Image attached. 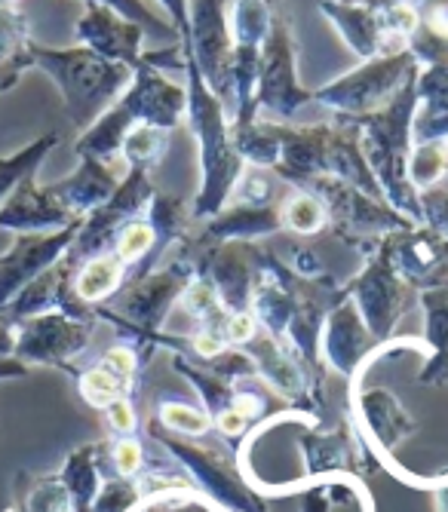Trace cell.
Masks as SVG:
<instances>
[{
  "instance_id": "obj_1",
  "label": "cell",
  "mask_w": 448,
  "mask_h": 512,
  "mask_svg": "<svg viewBox=\"0 0 448 512\" xmlns=\"http://www.w3.org/2000/svg\"><path fill=\"white\" fill-rule=\"evenodd\" d=\"M418 111V77H412L396 96L375 114L356 117L360 126V148L378 181L390 209L421 227V194L409 178V160L415 151L412 123Z\"/></svg>"
},
{
  "instance_id": "obj_2",
  "label": "cell",
  "mask_w": 448,
  "mask_h": 512,
  "mask_svg": "<svg viewBox=\"0 0 448 512\" xmlns=\"http://www.w3.org/2000/svg\"><path fill=\"white\" fill-rule=\"evenodd\" d=\"M271 126L280 142V163L271 172L280 181L301 188L307 178L338 175L356 184L360 191L384 200L360 148V126L353 120L338 117V123L329 126H292V123H271Z\"/></svg>"
},
{
  "instance_id": "obj_3",
  "label": "cell",
  "mask_w": 448,
  "mask_h": 512,
  "mask_svg": "<svg viewBox=\"0 0 448 512\" xmlns=\"http://www.w3.org/2000/svg\"><path fill=\"white\" fill-rule=\"evenodd\" d=\"M188 114V86H178L163 71L148 65L145 59L136 65L132 83L123 89V96L74 142L77 157L96 160H117L123 138L139 123L157 129H175Z\"/></svg>"
},
{
  "instance_id": "obj_4",
  "label": "cell",
  "mask_w": 448,
  "mask_h": 512,
  "mask_svg": "<svg viewBox=\"0 0 448 512\" xmlns=\"http://www.w3.org/2000/svg\"><path fill=\"white\" fill-rule=\"evenodd\" d=\"M28 56H31V65L47 71L59 83L68 120L80 132H86L123 96V89L132 83V74H136V68L108 62L99 53L86 50V46L53 50V46H40L31 40Z\"/></svg>"
},
{
  "instance_id": "obj_5",
  "label": "cell",
  "mask_w": 448,
  "mask_h": 512,
  "mask_svg": "<svg viewBox=\"0 0 448 512\" xmlns=\"http://www.w3.org/2000/svg\"><path fill=\"white\" fill-rule=\"evenodd\" d=\"M185 77H188V117H191V129L200 142V163H203V184H200V194L194 200L191 215L212 218L228 206V200L234 194V184L246 163L234 148L231 120H224L228 108L209 92V86L203 83L191 56H188Z\"/></svg>"
},
{
  "instance_id": "obj_6",
  "label": "cell",
  "mask_w": 448,
  "mask_h": 512,
  "mask_svg": "<svg viewBox=\"0 0 448 512\" xmlns=\"http://www.w3.org/2000/svg\"><path fill=\"white\" fill-rule=\"evenodd\" d=\"M295 191H307L317 197L329 215V234L338 237L353 252H360L363 258H369L381 246L384 237L415 227L409 218H402L384 200L360 191L356 184H350L338 175L307 178Z\"/></svg>"
},
{
  "instance_id": "obj_7",
  "label": "cell",
  "mask_w": 448,
  "mask_h": 512,
  "mask_svg": "<svg viewBox=\"0 0 448 512\" xmlns=\"http://www.w3.org/2000/svg\"><path fill=\"white\" fill-rule=\"evenodd\" d=\"M194 279L185 261L172 258L166 267H157L145 276L126 279V286L102 307H96V322H111L117 335L120 332H142L160 335L163 322L178 307L185 286Z\"/></svg>"
},
{
  "instance_id": "obj_8",
  "label": "cell",
  "mask_w": 448,
  "mask_h": 512,
  "mask_svg": "<svg viewBox=\"0 0 448 512\" xmlns=\"http://www.w3.org/2000/svg\"><path fill=\"white\" fill-rule=\"evenodd\" d=\"M418 62L409 50L393 53V56H378L363 62L360 68H353L332 83L320 86L313 92V102L335 111L338 117L356 120L381 111L396 92L406 86L412 77H418Z\"/></svg>"
},
{
  "instance_id": "obj_9",
  "label": "cell",
  "mask_w": 448,
  "mask_h": 512,
  "mask_svg": "<svg viewBox=\"0 0 448 512\" xmlns=\"http://www.w3.org/2000/svg\"><path fill=\"white\" fill-rule=\"evenodd\" d=\"M154 197H157V188L151 181V172L139 169V166H129L126 178L120 181V188L111 194V200H105L99 209H93L80 221L77 237H74V243H71V249L65 252L62 261H68L71 267H80L89 258L111 252L114 237L126 224L145 218Z\"/></svg>"
},
{
  "instance_id": "obj_10",
  "label": "cell",
  "mask_w": 448,
  "mask_h": 512,
  "mask_svg": "<svg viewBox=\"0 0 448 512\" xmlns=\"http://www.w3.org/2000/svg\"><path fill=\"white\" fill-rule=\"evenodd\" d=\"M185 53L194 59L212 96L234 117V37L228 13H224V0H191V37Z\"/></svg>"
},
{
  "instance_id": "obj_11",
  "label": "cell",
  "mask_w": 448,
  "mask_h": 512,
  "mask_svg": "<svg viewBox=\"0 0 448 512\" xmlns=\"http://www.w3.org/2000/svg\"><path fill=\"white\" fill-rule=\"evenodd\" d=\"M313 102V92H307L295 77V43L289 22L274 13V25L267 31L261 65H258V83H255V117L264 111L267 123H289L295 114Z\"/></svg>"
},
{
  "instance_id": "obj_12",
  "label": "cell",
  "mask_w": 448,
  "mask_h": 512,
  "mask_svg": "<svg viewBox=\"0 0 448 512\" xmlns=\"http://www.w3.org/2000/svg\"><path fill=\"white\" fill-rule=\"evenodd\" d=\"M154 436L175 463H182V470L188 473L194 488L215 506L228 512H271L267 500L252 488V482L240 479V473H234L215 451L191 445L188 439H178L166 430H154Z\"/></svg>"
},
{
  "instance_id": "obj_13",
  "label": "cell",
  "mask_w": 448,
  "mask_h": 512,
  "mask_svg": "<svg viewBox=\"0 0 448 512\" xmlns=\"http://www.w3.org/2000/svg\"><path fill=\"white\" fill-rule=\"evenodd\" d=\"M347 295L356 304V310H360L363 322L369 325V332L384 344L393 341V332L399 319L406 316L415 289L402 283L396 270L390 267L384 246H378L363 261V267L347 279Z\"/></svg>"
},
{
  "instance_id": "obj_14",
  "label": "cell",
  "mask_w": 448,
  "mask_h": 512,
  "mask_svg": "<svg viewBox=\"0 0 448 512\" xmlns=\"http://www.w3.org/2000/svg\"><path fill=\"white\" fill-rule=\"evenodd\" d=\"M350 417L353 430L360 433L378 467H396V448L418 433V421L406 411L390 390L366 387L363 381L350 384Z\"/></svg>"
},
{
  "instance_id": "obj_15",
  "label": "cell",
  "mask_w": 448,
  "mask_h": 512,
  "mask_svg": "<svg viewBox=\"0 0 448 512\" xmlns=\"http://www.w3.org/2000/svg\"><path fill=\"white\" fill-rule=\"evenodd\" d=\"M96 322L71 319L65 313H43L34 319H25L13 325L16 335V350L13 356L22 359L25 365H53L59 371H68L71 378H77V368L71 365L74 356H80L89 347Z\"/></svg>"
},
{
  "instance_id": "obj_16",
  "label": "cell",
  "mask_w": 448,
  "mask_h": 512,
  "mask_svg": "<svg viewBox=\"0 0 448 512\" xmlns=\"http://www.w3.org/2000/svg\"><path fill=\"white\" fill-rule=\"evenodd\" d=\"M390 267L415 292L448 286V240L430 227H409L381 240Z\"/></svg>"
},
{
  "instance_id": "obj_17",
  "label": "cell",
  "mask_w": 448,
  "mask_h": 512,
  "mask_svg": "<svg viewBox=\"0 0 448 512\" xmlns=\"http://www.w3.org/2000/svg\"><path fill=\"white\" fill-rule=\"evenodd\" d=\"M77 227L80 224L53 230V234H16L10 252L0 255V310L10 307L19 292L34 283L43 270H50L65 258L77 237Z\"/></svg>"
},
{
  "instance_id": "obj_18",
  "label": "cell",
  "mask_w": 448,
  "mask_h": 512,
  "mask_svg": "<svg viewBox=\"0 0 448 512\" xmlns=\"http://www.w3.org/2000/svg\"><path fill=\"white\" fill-rule=\"evenodd\" d=\"M74 273H77V267H71L68 261H59L50 270H43L34 283H28L19 292V298L10 307L0 310V319H4L10 329L25 319L43 316V313H65L71 319L96 322V307H86L74 295Z\"/></svg>"
},
{
  "instance_id": "obj_19",
  "label": "cell",
  "mask_w": 448,
  "mask_h": 512,
  "mask_svg": "<svg viewBox=\"0 0 448 512\" xmlns=\"http://www.w3.org/2000/svg\"><path fill=\"white\" fill-rule=\"evenodd\" d=\"M301 454H304V476L310 482L326 476H350L356 470L375 467V457L360 439V433L350 430L347 424H338L335 430H317L301 436Z\"/></svg>"
},
{
  "instance_id": "obj_20",
  "label": "cell",
  "mask_w": 448,
  "mask_h": 512,
  "mask_svg": "<svg viewBox=\"0 0 448 512\" xmlns=\"http://www.w3.org/2000/svg\"><path fill=\"white\" fill-rule=\"evenodd\" d=\"M74 37H77V43H83L86 50L99 53L102 59L136 68L145 56L142 40L148 34L136 22H126L123 16H117L114 10H108L102 4H86Z\"/></svg>"
},
{
  "instance_id": "obj_21",
  "label": "cell",
  "mask_w": 448,
  "mask_h": 512,
  "mask_svg": "<svg viewBox=\"0 0 448 512\" xmlns=\"http://www.w3.org/2000/svg\"><path fill=\"white\" fill-rule=\"evenodd\" d=\"M74 224H80V218H74L50 188H37L34 175H25L0 206V230L13 234H53Z\"/></svg>"
},
{
  "instance_id": "obj_22",
  "label": "cell",
  "mask_w": 448,
  "mask_h": 512,
  "mask_svg": "<svg viewBox=\"0 0 448 512\" xmlns=\"http://www.w3.org/2000/svg\"><path fill=\"white\" fill-rule=\"evenodd\" d=\"M126 178V163L123 157L117 160H96V157H80V169L56 184H50L53 197L74 215L86 218L93 209H99L111 194L120 188V181Z\"/></svg>"
},
{
  "instance_id": "obj_23",
  "label": "cell",
  "mask_w": 448,
  "mask_h": 512,
  "mask_svg": "<svg viewBox=\"0 0 448 512\" xmlns=\"http://www.w3.org/2000/svg\"><path fill=\"white\" fill-rule=\"evenodd\" d=\"M277 234H283L280 203L274 206L231 203L218 215L206 218L197 237L209 246H218V243H258V240H271Z\"/></svg>"
},
{
  "instance_id": "obj_24",
  "label": "cell",
  "mask_w": 448,
  "mask_h": 512,
  "mask_svg": "<svg viewBox=\"0 0 448 512\" xmlns=\"http://www.w3.org/2000/svg\"><path fill=\"white\" fill-rule=\"evenodd\" d=\"M320 13L329 16V22L341 34V40L363 62L378 59V56H393L387 50V37L381 31V16L375 10L350 4V0H326V4H320Z\"/></svg>"
},
{
  "instance_id": "obj_25",
  "label": "cell",
  "mask_w": 448,
  "mask_h": 512,
  "mask_svg": "<svg viewBox=\"0 0 448 512\" xmlns=\"http://www.w3.org/2000/svg\"><path fill=\"white\" fill-rule=\"evenodd\" d=\"M412 142H448V62L418 71V111L412 123Z\"/></svg>"
},
{
  "instance_id": "obj_26",
  "label": "cell",
  "mask_w": 448,
  "mask_h": 512,
  "mask_svg": "<svg viewBox=\"0 0 448 512\" xmlns=\"http://www.w3.org/2000/svg\"><path fill=\"white\" fill-rule=\"evenodd\" d=\"M424 307V341H427V365L421 368L418 384L445 387L448 384V286L421 292Z\"/></svg>"
},
{
  "instance_id": "obj_27",
  "label": "cell",
  "mask_w": 448,
  "mask_h": 512,
  "mask_svg": "<svg viewBox=\"0 0 448 512\" xmlns=\"http://www.w3.org/2000/svg\"><path fill=\"white\" fill-rule=\"evenodd\" d=\"M191 212H188V203L182 197H169V194H157L151 209H148V221L154 227V252L148 255L145 264H139L132 270L129 279L136 276H145L151 270H157V264L163 261L166 252H175L188 240V227H191Z\"/></svg>"
},
{
  "instance_id": "obj_28",
  "label": "cell",
  "mask_w": 448,
  "mask_h": 512,
  "mask_svg": "<svg viewBox=\"0 0 448 512\" xmlns=\"http://www.w3.org/2000/svg\"><path fill=\"white\" fill-rule=\"evenodd\" d=\"M102 460H105V442L80 445L65 457V467L59 470V479L68 491L71 512H93L96 494L102 488Z\"/></svg>"
},
{
  "instance_id": "obj_29",
  "label": "cell",
  "mask_w": 448,
  "mask_h": 512,
  "mask_svg": "<svg viewBox=\"0 0 448 512\" xmlns=\"http://www.w3.org/2000/svg\"><path fill=\"white\" fill-rule=\"evenodd\" d=\"M129 279V267L114 255H96L77 267L74 273V295L86 304V307H102L108 304Z\"/></svg>"
},
{
  "instance_id": "obj_30",
  "label": "cell",
  "mask_w": 448,
  "mask_h": 512,
  "mask_svg": "<svg viewBox=\"0 0 448 512\" xmlns=\"http://www.w3.org/2000/svg\"><path fill=\"white\" fill-rule=\"evenodd\" d=\"M10 512H71L68 491H65L59 473L56 476L19 473Z\"/></svg>"
},
{
  "instance_id": "obj_31",
  "label": "cell",
  "mask_w": 448,
  "mask_h": 512,
  "mask_svg": "<svg viewBox=\"0 0 448 512\" xmlns=\"http://www.w3.org/2000/svg\"><path fill=\"white\" fill-rule=\"evenodd\" d=\"M280 218H283L286 234L298 237V240H313V237H320L323 230H329L326 206L307 191H295V194L283 197L280 200Z\"/></svg>"
},
{
  "instance_id": "obj_32",
  "label": "cell",
  "mask_w": 448,
  "mask_h": 512,
  "mask_svg": "<svg viewBox=\"0 0 448 512\" xmlns=\"http://www.w3.org/2000/svg\"><path fill=\"white\" fill-rule=\"evenodd\" d=\"M169 129H157V126H148V123H139L136 129H129V135L123 138V148H120V157L129 166H139V169H154L163 154L169 151Z\"/></svg>"
},
{
  "instance_id": "obj_33",
  "label": "cell",
  "mask_w": 448,
  "mask_h": 512,
  "mask_svg": "<svg viewBox=\"0 0 448 512\" xmlns=\"http://www.w3.org/2000/svg\"><path fill=\"white\" fill-rule=\"evenodd\" d=\"M56 142H59L56 132L53 135H43V138H37V142H31L28 148L16 151L13 157L0 160V206H4V200L13 194V188H16V184L25 175H34L37 172V166L47 160V154L56 148Z\"/></svg>"
},
{
  "instance_id": "obj_34",
  "label": "cell",
  "mask_w": 448,
  "mask_h": 512,
  "mask_svg": "<svg viewBox=\"0 0 448 512\" xmlns=\"http://www.w3.org/2000/svg\"><path fill=\"white\" fill-rule=\"evenodd\" d=\"M157 427L182 439H200L209 433L212 417L206 414V408L178 402V399H163L157 405Z\"/></svg>"
},
{
  "instance_id": "obj_35",
  "label": "cell",
  "mask_w": 448,
  "mask_h": 512,
  "mask_svg": "<svg viewBox=\"0 0 448 512\" xmlns=\"http://www.w3.org/2000/svg\"><path fill=\"white\" fill-rule=\"evenodd\" d=\"M448 175V142H433V145H418L409 160V178L415 191H433Z\"/></svg>"
},
{
  "instance_id": "obj_36",
  "label": "cell",
  "mask_w": 448,
  "mask_h": 512,
  "mask_svg": "<svg viewBox=\"0 0 448 512\" xmlns=\"http://www.w3.org/2000/svg\"><path fill=\"white\" fill-rule=\"evenodd\" d=\"M83 4H102V7L114 10L117 16H123L126 22H136L139 28H145V34L166 40V43H178V31L172 28V22H166L160 13H154L145 0H83Z\"/></svg>"
},
{
  "instance_id": "obj_37",
  "label": "cell",
  "mask_w": 448,
  "mask_h": 512,
  "mask_svg": "<svg viewBox=\"0 0 448 512\" xmlns=\"http://www.w3.org/2000/svg\"><path fill=\"white\" fill-rule=\"evenodd\" d=\"M111 252L129 267V276H132V270H136L139 264H145L148 255L154 252V227H151L148 215L139 218V221H132V224H126L120 234L114 237Z\"/></svg>"
},
{
  "instance_id": "obj_38",
  "label": "cell",
  "mask_w": 448,
  "mask_h": 512,
  "mask_svg": "<svg viewBox=\"0 0 448 512\" xmlns=\"http://www.w3.org/2000/svg\"><path fill=\"white\" fill-rule=\"evenodd\" d=\"M77 390L83 396L86 405H93L96 411H105L108 405H114L117 399L129 396V390L111 375V371H105L99 362L89 365L86 371H80L77 375Z\"/></svg>"
},
{
  "instance_id": "obj_39",
  "label": "cell",
  "mask_w": 448,
  "mask_h": 512,
  "mask_svg": "<svg viewBox=\"0 0 448 512\" xmlns=\"http://www.w3.org/2000/svg\"><path fill=\"white\" fill-rule=\"evenodd\" d=\"M105 460L111 463V476L139 479L148 467V445L136 436H117L105 442Z\"/></svg>"
},
{
  "instance_id": "obj_40",
  "label": "cell",
  "mask_w": 448,
  "mask_h": 512,
  "mask_svg": "<svg viewBox=\"0 0 448 512\" xmlns=\"http://www.w3.org/2000/svg\"><path fill=\"white\" fill-rule=\"evenodd\" d=\"M277 194V175L271 169H261V166H243L237 184H234V203H246V206H274L283 197Z\"/></svg>"
},
{
  "instance_id": "obj_41",
  "label": "cell",
  "mask_w": 448,
  "mask_h": 512,
  "mask_svg": "<svg viewBox=\"0 0 448 512\" xmlns=\"http://www.w3.org/2000/svg\"><path fill=\"white\" fill-rule=\"evenodd\" d=\"M31 28L19 10H0V68L28 56Z\"/></svg>"
},
{
  "instance_id": "obj_42",
  "label": "cell",
  "mask_w": 448,
  "mask_h": 512,
  "mask_svg": "<svg viewBox=\"0 0 448 512\" xmlns=\"http://www.w3.org/2000/svg\"><path fill=\"white\" fill-rule=\"evenodd\" d=\"M142 503V494L132 479H120V476H105L102 488L96 494V506L93 512H136Z\"/></svg>"
},
{
  "instance_id": "obj_43",
  "label": "cell",
  "mask_w": 448,
  "mask_h": 512,
  "mask_svg": "<svg viewBox=\"0 0 448 512\" xmlns=\"http://www.w3.org/2000/svg\"><path fill=\"white\" fill-rule=\"evenodd\" d=\"M99 365L105 368V371H111V375L132 393V387H136V381H139V371H142V359H139V353L132 350L129 344H123V341H117L114 347H108L105 353H102V359H99Z\"/></svg>"
},
{
  "instance_id": "obj_44",
  "label": "cell",
  "mask_w": 448,
  "mask_h": 512,
  "mask_svg": "<svg viewBox=\"0 0 448 512\" xmlns=\"http://www.w3.org/2000/svg\"><path fill=\"white\" fill-rule=\"evenodd\" d=\"M105 421H108V427H111L114 436H136V430H139L136 402H132L129 396L117 399L114 405L105 408Z\"/></svg>"
},
{
  "instance_id": "obj_45",
  "label": "cell",
  "mask_w": 448,
  "mask_h": 512,
  "mask_svg": "<svg viewBox=\"0 0 448 512\" xmlns=\"http://www.w3.org/2000/svg\"><path fill=\"white\" fill-rule=\"evenodd\" d=\"M258 319L252 310H240V313H231L228 316V325H224V338H228V347L234 350H243L255 335H258Z\"/></svg>"
},
{
  "instance_id": "obj_46",
  "label": "cell",
  "mask_w": 448,
  "mask_h": 512,
  "mask_svg": "<svg viewBox=\"0 0 448 512\" xmlns=\"http://www.w3.org/2000/svg\"><path fill=\"white\" fill-rule=\"evenodd\" d=\"M160 4L166 7L169 22L178 31V43H182V50H185L191 37V0H160Z\"/></svg>"
},
{
  "instance_id": "obj_47",
  "label": "cell",
  "mask_w": 448,
  "mask_h": 512,
  "mask_svg": "<svg viewBox=\"0 0 448 512\" xmlns=\"http://www.w3.org/2000/svg\"><path fill=\"white\" fill-rule=\"evenodd\" d=\"M421 22H424V28H427L430 34L448 40V0H445V4H436V7L424 10V13H421Z\"/></svg>"
},
{
  "instance_id": "obj_48",
  "label": "cell",
  "mask_w": 448,
  "mask_h": 512,
  "mask_svg": "<svg viewBox=\"0 0 448 512\" xmlns=\"http://www.w3.org/2000/svg\"><path fill=\"white\" fill-rule=\"evenodd\" d=\"M350 4H360L366 10H375V13H384V10H393V7H424L427 0H350Z\"/></svg>"
},
{
  "instance_id": "obj_49",
  "label": "cell",
  "mask_w": 448,
  "mask_h": 512,
  "mask_svg": "<svg viewBox=\"0 0 448 512\" xmlns=\"http://www.w3.org/2000/svg\"><path fill=\"white\" fill-rule=\"evenodd\" d=\"M28 68H31V56H25V59L13 62V65H7V68H0V92L10 89V86H16V83H19V77H22Z\"/></svg>"
},
{
  "instance_id": "obj_50",
  "label": "cell",
  "mask_w": 448,
  "mask_h": 512,
  "mask_svg": "<svg viewBox=\"0 0 448 512\" xmlns=\"http://www.w3.org/2000/svg\"><path fill=\"white\" fill-rule=\"evenodd\" d=\"M28 375V365L16 356H0V381L7 378H25Z\"/></svg>"
},
{
  "instance_id": "obj_51",
  "label": "cell",
  "mask_w": 448,
  "mask_h": 512,
  "mask_svg": "<svg viewBox=\"0 0 448 512\" xmlns=\"http://www.w3.org/2000/svg\"><path fill=\"white\" fill-rule=\"evenodd\" d=\"M13 350H16V335L10 325L0 319V356H13Z\"/></svg>"
},
{
  "instance_id": "obj_52",
  "label": "cell",
  "mask_w": 448,
  "mask_h": 512,
  "mask_svg": "<svg viewBox=\"0 0 448 512\" xmlns=\"http://www.w3.org/2000/svg\"><path fill=\"white\" fill-rule=\"evenodd\" d=\"M433 509L436 512H448V476L433 485Z\"/></svg>"
},
{
  "instance_id": "obj_53",
  "label": "cell",
  "mask_w": 448,
  "mask_h": 512,
  "mask_svg": "<svg viewBox=\"0 0 448 512\" xmlns=\"http://www.w3.org/2000/svg\"><path fill=\"white\" fill-rule=\"evenodd\" d=\"M0 10H19V0H0Z\"/></svg>"
}]
</instances>
